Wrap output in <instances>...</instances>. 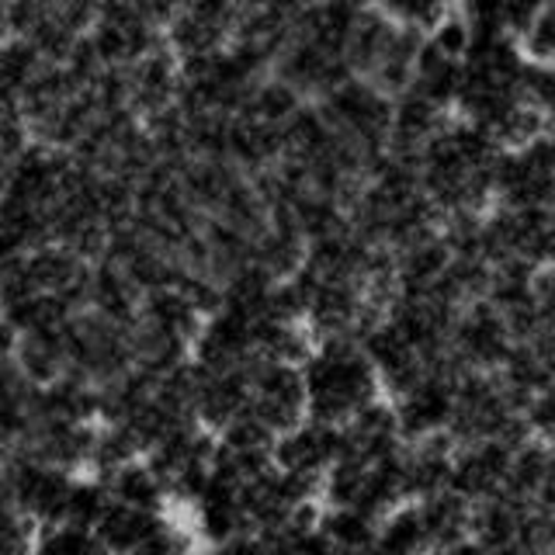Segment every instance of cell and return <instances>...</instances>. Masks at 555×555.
Returning <instances> with one entry per match:
<instances>
[{"label":"cell","mask_w":555,"mask_h":555,"mask_svg":"<svg viewBox=\"0 0 555 555\" xmlns=\"http://www.w3.org/2000/svg\"><path fill=\"white\" fill-rule=\"evenodd\" d=\"M306 389V416L323 424H344L358 406L382 396L378 375L354 337H320L299 364Z\"/></svg>","instance_id":"1"},{"label":"cell","mask_w":555,"mask_h":555,"mask_svg":"<svg viewBox=\"0 0 555 555\" xmlns=\"http://www.w3.org/2000/svg\"><path fill=\"white\" fill-rule=\"evenodd\" d=\"M243 369H247V382H250L247 410L271 434H282L299 421H306V389H302L299 364L250 354L243 361Z\"/></svg>","instance_id":"2"},{"label":"cell","mask_w":555,"mask_h":555,"mask_svg":"<svg viewBox=\"0 0 555 555\" xmlns=\"http://www.w3.org/2000/svg\"><path fill=\"white\" fill-rule=\"evenodd\" d=\"M511 334L503 326V317L486 302V299H468L455 323L448 330V347L465 369H479V372H496L500 361L511 351Z\"/></svg>","instance_id":"3"},{"label":"cell","mask_w":555,"mask_h":555,"mask_svg":"<svg viewBox=\"0 0 555 555\" xmlns=\"http://www.w3.org/2000/svg\"><path fill=\"white\" fill-rule=\"evenodd\" d=\"M344 438H340V424H323V421H299L295 427L274 434L271 441V465L282 468V473L295 476H309V479H323V473L340 459Z\"/></svg>","instance_id":"4"},{"label":"cell","mask_w":555,"mask_h":555,"mask_svg":"<svg viewBox=\"0 0 555 555\" xmlns=\"http://www.w3.org/2000/svg\"><path fill=\"white\" fill-rule=\"evenodd\" d=\"M507 465H511V448L493 438L459 444L451 451L448 490L462 496L465 503L496 496L503 490V479H507Z\"/></svg>","instance_id":"5"},{"label":"cell","mask_w":555,"mask_h":555,"mask_svg":"<svg viewBox=\"0 0 555 555\" xmlns=\"http://www.w3.org/2000/svg\"><path fill=\"white\" fill-rule=\"evenodd\" d=\"M455 378H444V375H434L424 372V378L403 396L392 399V413H396V430L403 444L421 441L424 434L434 430H444L448 427V416L451 406H455Z\"/></svg>","instance_id":"6"},{"label":"cell","mask_w":555,"mask_h":555,"mask_svg":"<svg viewBox=\"0 0 555 555\" xmlns=\"http://www.w3.org/2000/svg\"><path fill=\"white\" fill-rule=\"evenodd\" d=\"M250 403V382H247V369H225V372H205L198 382V392H195V421L198 427L219 434L225 424L240 416Z\"/></svg>","instance_id":"7"},{"label":"cell","mask_w":555,"mask_h":555,"mask_svg":"<svg viewBox=\"0 0 555 555\" xmlns=\"http://www.w3.org/2000/svg\"><path fill=\"white\" fill-rule=\"evenodd\" d=\"M167 520V511H135L126 503H108L98 525L91 528L104 555H132L146 542L153 531H160Z\"/></svg>","instance_id":"8"},{"label":"cell","mask_w":555,"mask_h":555,"mask_svg":"<svg viewBox=\"0 0 555 555\" xmlns=\"http://www.w3.org/2000/svg\"><path fill=\"white\" fill-rule=\"evenodd\" d=\"M525 507L528 503H520L507 493H496V496H486V500L473 503V511H468V538H476L486 552L514 545L517 520L525 514Z\"/></svg>","instance_id":"9"},{"label":"cell","mask_w":555,"mask_h":555,"mask_svg":"<svg viewBox=\"0 0 555 555\" xmlns=\"http://www.w3.org/2000/svg\"><path fill=\"white\" fill-rule=\"evenodd\" d=\"M104 486H108L115 503H126V507H135V511H167L170 507L160 476L146 465L143 455L112 468V473L104 476Z\"/></svg>","instance_id":"10"},{"label":"cell","mask_w":555,"mask_h":555,"mask_svg":"<svg viewBox=\"0 0 555 555\" xmlns=\"http://www.w3.org/2000/svg\"><path fill=\"white\" fill-rule=\"evenodd\" d=\"M14 364L31 386H49L66 372L63 354V330H31V334L17 337Z\"/></svg>","instance_id":"11"},{"label":"cell","mask_w":555,"mask_h":555,"mask_svg":"<svg viewBox=\"0 0 555 555\" xmlns=\"http://www.w3.org/2000/svg\"><path fill=\"white\" fill-rule=\"evenodd\" d=\"M468 511H473V503H465L451 490L416 500V514H421L427 545L441 548V545H451V542H459V538H465L468 534Z\"/></svg>","instance_id":"12"},{"label":"cell","mask_w":555,"mask_h":555,"mask_svg":"<svg viewBox=\"0 0 555 555\" xmlns=\"http://www.w3.org/2000/svg\"><path fill=\"white\" fill-rule=\"evenodd\" d=\"M427 534L416 514V503H399L378 517L372 538V555H427Z\"/></svg>","instance_id":"13"},{"label":"cell","mask_w":555,"mask_h":555,"mask_svg":"<svg viewBox=\"0 0 555 555\" xmlns=\"http://www.w3.org/2000/svg\"><path fill=\"white\" fill-rule=\"evenodd\" d=\"M139 320L156 330H167V334L181 337L188 344L202 326L195 306H191L178 288H156V292L139 295Z\"/></svg>","instance_id":"14"},{"label":"cell","mask_w":555,"mask_h":555,"mask_svg":"<svg viewBox=\"0 0 555 555\" xmlns=\"http://www.w3.org/2000/svg\"><path fill=\"white\" fill-rule=\"evenodd\" d=\"M317 528L337 552H361L372 548L378 517L361 507H323Z\"/></svg>","instance_id":"15"},{"label":"cell","mask_w":555,"mask_h":555,"mask_svg":"<svg viewBox=\"0 0 555 555\" xmlns=\"http://www.w3.org/2000/svg\"><path fill=\"white\" fill-rule=\"evenodd\" d=\"M548 121H552V112L534 108V104L514 98L507 108L496 115V121L490 126V135L500 150H520V146H528L531 139L545 135Z\"/></svg>","instance_id":"16"},{"label":"cell","mask_w":555,"mask_h":555,"mask_svg":"<svg viewBox=\"0 0 555 555\" xmlns=\"http://www.w3.org/2000/svg\"><path fill=\"white\" fill-rule=\"evenodd\" d=\"M164 42H167V49L173 52V56L181 60V56H198V52L222 49L225 42H230V35H225L222 28H216V25L202 22L198 14L178 11L164 25Z\"/></svg>","instance_id":"17"},{"label":"cell","mask_w":555,"mask_h":555,"mask_svg":"<svg viewBox=\"0 0 555 555\" xmlns=\"http://www.w3.org/2000/svg\"><path fill=\"white\" fill-rule=\"evenodd\" d=\"M108 503H112V493H108V486H104V479H98L91 473H83V476L77 473L74 482H69V493H66L63 520L66 525H77V528H94Z\"/></svg>","instance_id":"18"},{"label":"cell","mask_w":555,"mask_h":555,"mask_svg":"<svg viewBox=\"0 0 555 555\" xmlns=\"http://www.w3.org/2000/svg\"><path fill=\"white\" fill-rule=\"evenodd\" d=\"M28 555H104V548L98 545L91 528H77L60 520V525L35 528Z\"/></svg>","instance_id":"19"},{"label":"cell","mask_w":555,"mask_h":555,"mask_svg":"<svg viewBox=\"0 0 555 555\" xmlns=\"http://www.w3.org/2000/svg\"><path fill=\"white\" fill-rule=\"evenodd\" d=\"M39 52L31 49L28 39H17V35H4L0 39V91L17 94L28 83V77L39 69Z\"/></svg>","instance_id":"20"},{"label":"cell","mask_w":555,"mask_h":555,"mask_svg":"<svg viewBox=\"0 0 555 555\" xmlns=\"http://www.w3.org/2000/svg\"><path fill=\"white\" fill-rule=\"evenodd\" d=\"M25 39L31 42V49L39 52V60L42 63H63L66 60V52H69V46H74L80 35H74L69 31L56 14L52 11H46L39 22L31 25V31L25 35Z\"/></svg>","instance_id":"21"},{"label":"cell","mask_w":555,"mask_h":555,"mask_svg":"<svg viewBox=\"0 0 555 555\" xmlns=\"http://www.w3.org/2000/svg\"><path fill=\"white\" fill-rule=\"evenodd\" d=\"M517 49L528 63H552L555 60V11L552 4L534 14V22L517 35Z\"/></svg>","instance_id":"22"},{"label":"cell","mask_w":555,"mask_h":555,"mask_svg":"<svg viewBox=\"0 0 555 555\" xmlns=\"http://www.w3.org/2000/svg\"><path fill=\"white\" fill-rule=\"evenodd\" d=\"M427 39L438 46L448 60L462 63V56L468 52V42H473V28H468V22L455 11V4H451L438 22L427 28Z\"/></svg>","instance_id":"23"},{"label":"cell","mask_w":555,"mask_h":555,"mask_svg":"<svg viewBox=\"0 0 555 555\" xmlns=\"http://www.w3.org/2000/svg\"><path fill=\"white\" fill-rule=\"evenodd\" d=\"M195 548H198V542H195V534H191V528L173 525V520L167 517L164 528L153 531L132 555H191Z\"/></svg>","instance_id":"24"},{"label":"cell","mask_w":555,"mask_h":555,"mask_svg":"<svg viewBox=\"0 0 555 555\" xmlns=\"http://www.w3.org/2000/svg\"><path fill=\"white\" fill-rule=\"evenodd\" d=\"M473 31H507L503 28V0H451Z\"/></svg>","instance_id":"25"},{"label":"cell","mask_w":555,"mask_h":555,"mask_svg":"<svg viewBox=\"0 0 555 555\" xmlns=\"http://www.w3.org/2000/svg\"><path fill=\"white\" fill-rule=\"evenodd\" d=\"M448 8H451L448 0H403V4H399V11H396V22L413 25V28H421L427 35V28L438 22V17Z\"/></svg>","instance_id":"26"},{"label":"cell","mask_w":555,"mask_h":555,"mask_svg":"<svg viewBox=\"0 0 555 555\" xmlns=\"http://www.w3.org/2000/svg\"><path fill=\"white\" fill-rule=\"evenodd\" d=\"M8 35V25H4V0H0V39Z\"/></svg>","instance_id":"27"},{"label":"cell","mask_w":555,"mask_h":555,"mask_svg":"<svg viewBox=\"0 0 555 555\" xmlns=\"http://www.w3.org/2000/svg\"><path fill=\"white\" fill-rule=\"evenodd\" d=\"M448 4H451V0H448Z\"/></svg>","instance_id":"28"}]
</instances>
